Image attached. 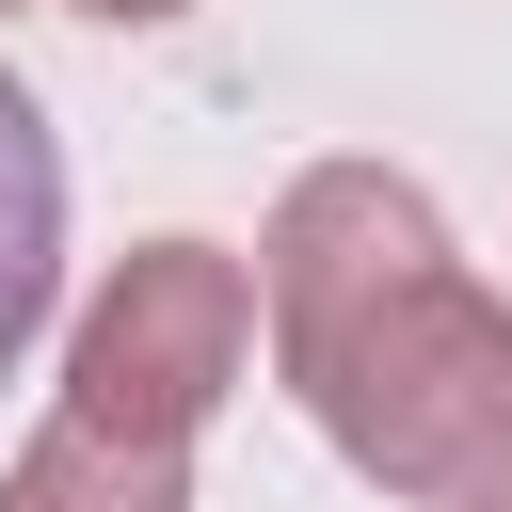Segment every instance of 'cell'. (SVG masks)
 Segmentation results:
<instances>
[{"label": "cell", "mask_w": 512, "mask_h": 512, "mask_svg": "<svg viewBox=\"0 0 512 512\" xmlns=\"http://www.w3.org/2000/svg\"><path fill=\"white\" fill-rule=\"evenodd\" d=\"M288 400L384 480V496H496L512 480V304L448 256L432 192L384 160H320L272 208L256 256Z\"/></svg>", "instance_id": "6da1fadb"}, {"label": "cell", "mask_w": 512, "mask_h": 512, "mask_svg": "<svg viewBox=\"0 0 512 512\" xmlns=\"http://www.w3.org/2000/svg\"><path fill=\"white\" fill-rule=\"evenodd\" d=\"M240 352H256V272L224 240H144L96 288L64 352V416L16 448L0 512H192V432L224 416Z\"/></svg>", "instance_id": "7a4b0ae2"}, {"label": "cell", "mask_w": 512, "mask_h": 512, "mask_svg": "<svg viewBox=\"0 0 512 512\" xmlns=\"http://www.w3.org/2000/svg\"><path fill=\"white\" fill-rule=\"evenodd\" d=\"M48 288H64V144H48L32 80L0 64V384L48 336Z\"/></svg>", "instance_id": "3957f363"}, {"label": "cell", "mask_w": 512, "mask_h": 512, "mask_svg": "<svg viewBox=\"0 0 512 512\" xmlns=\"http://www.w3.org/2000/svg\"><path fill=\"white\" fill-rule=\"evenodd\" d=\"M80 16H176V0H80Z\"/></svg>", "instance_id": "277c9868"}, {"label": "cell", "mask_w": 512, "mask_h": 512, "mask_svg": "<svg viewBox=\"0 0 512 512\" xmlns=\"http://www.w3.org/2000/svg\"><path fill=\"white\" fill-rule=\"evenodd\" d=\"M464 512H512V480H496V496H464Z\"/></svg>", "instance_id": "5b68a950"}]
</instances>
